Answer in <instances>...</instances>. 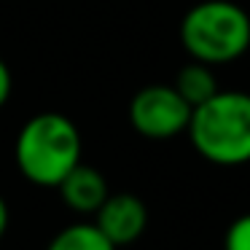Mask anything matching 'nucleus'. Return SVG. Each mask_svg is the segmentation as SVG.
<instances>
[{"label":"nucleus","mask_w":250,"mask_h":250,"mask_svg":"<svg viewBox=\"0 0 250 250\" xmlns=\"http://www.w3.org/2000/svg\"><path fill=\"white\" fill-rule=\"evenodd\" d=\"M188 137L202 159L218 167L250 162V94L221 92L191 110Z\"/></svg>","instance_id":"nucleus-1"},{"label":"nucleus","mask_w":250,"mask_h":250,"mask_svg":"<svg viewBox=\"0 0 250 250\" xmlns=\"http://www.w3.org/2000/svg\"><path fill=\"white\" fill-rule=\"evenodd\" d=\"M17 167L30 183L57 188L62 178L81 162L78 126L62 113H38L17 135Z\"/></svg>","instance_id":"nucleus-2"},{"label":"nucleus","mask_w":250,"mask_h":250,"mask_svg":"<svg viewBox=\"0 0 250 250\" xmlns=\"http://www.w3.org/2000/svg\"><path fill=\"white\" fill-rule=\"evenodd\" d=\"M180 43L196 62L229 65L250 49V14L231 0H202L180 22Z\"/></svg>","instance_id":"nucleus-3"},{"label":"nucleus","mask_w":250,"mask_h":250,"mask_svg":"<svg viewBox=\"0 0 250 250\" xmlns=\"http://www.w3.org/2000/svg\"><path fill=\"white\" fill-rule=\"evenodd\" d=\"M191 105L178 94L175 86L153 83L132 97L129 103V124L137 135L148 140H169L188 129Z\"/></svg>","instance_id":"nucleus-4"},{"label":"nucleus","mask_w":250,"mask_h":250,"mask_svg":"<svg viewBox=\"0 0 250 250\" xmlns=\"http://www.w3.org/2000/svg\"><path fill=\"white\" fill-rule=\"evenodd\" d=\"M94 226L116 248H124L143 237L148 226V207L135 194H108L94 212Z\"/></svg>","instance_id":"nucleus-5"},{"label":"nucleus","mask_w":250,"mask_h":250,"mask_svg":"<svg viewBox=\"0 0 250 250\" xmlns=\"http://www.w3.org/2000/svg\"><path fill=\"white\" fill-rule=\"evenodd\" d=\"M60 188V196L70 210L83 212V215H94L97 207L105 202L108 191V180L103 178V172L94 167H86V164L78 162L65 178L57 183Z\"/></svg>","instance_id":"nucleus-6"},{"label":"nucleus","mask_w":250,"mask_h":250,"mask_svg":"<svg viewBox=\"0 0 250 250\" xmlns=\"http://www.w3.org/2000/svg\"><path fill=\"white\" fill-rule=\"evenodd\" d=\"M172 86L178 89V94L191 108L202 105L205 100H210L218 92V81L212 76V65H205V62H196V60H191L186 67H180Z\"/></svg>","instance_id":"nucleus-7"},{"label":"nucleus","mask_w":250,"mask_h":250,"mask_svg":"<svg viewBox=\"0 0 250 250\" xmlns=\"http://www.w3.org/2000/svg\"><path fill=\"white\" fill-rule=\"evenodd\" d=\"M46 250H119L94 223H70L54 239Z\"/></svg>","instance_id":"nucleus-8"},{"label":"nucleus","mask_w":250,"mask_h":250,"mask_svg":"<svg viewBox=\"0 0 250 250\" xmlns=\"http://www.w3.org/2000/svg\"><path fill=\"white\" fill-rule=\"evenodd\" d=\"M223 250H250V212L231 221L223 237Z\"/></svg>","instance_id":"nucleus-9"},{"label":"nucleus","mask_w":250,"mask_h":250,"mask_svg":"<svg viewBox=\"0 0 250 250\" xmlns=\"http://www.w3.org/2000/svg\"><path fill=\"white\" fill-rule=\"evenodd\" d=\"M11 70H8V65L3 60H0V108L8 103V97H11Z\"/></svg>","instance_id":"nucleus-10"},{"label":"nucleus","mask_w":250,"mask_h":250,"mask_svg":"<svg viewBox=\"0 0 250 250\" xmlns=\"http://www.w3.org/2000/svg\"><path fill=\"white\" fill-rule=\"evenodd\" d=\"M8 218H11L8 205H6V199L0 196V239H3V234H6V229H8Z\"/></svg>","instance_id":"nucleus-11"}]
</instances>
